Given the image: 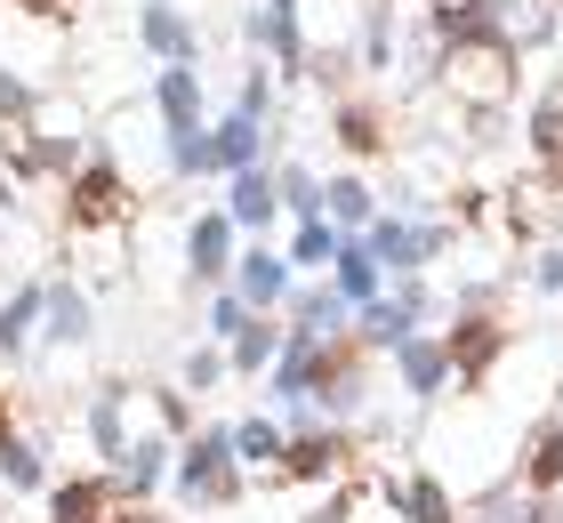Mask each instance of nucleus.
I'll return each mask as SVG.
<instances>
[{
	"mask_svg": "<svg viewBox=\"0 0 563 523\" xmlns=\"http://www.w3.org/2000/svg\"><path fill=\"white\" fill-rule=\"evenodd\" d=\"M48 338H57V347H81L89 338V298L73 291V282H48Z\"/></svg>",
	"mask_w": 563,
	"mask_h": 523,
	"instance_id": "nucleus-15",
	"label": "nucleus"
},
{
	"mask_svg": "<svg viewBox=\"0 0 563 523\" xmlns=\"http://www.w3.org/2000/svg\"><path fill=\"white\" fill-rule=\"evenodd\" d=\"M16 9H33V17H57V9H73V0H16Z\"/></svg>",
	"mask_w": 563,
	"mask_h": 523,
	"instance_id": "nucleus-33",
	"label": "nucleus"
},
{
	"mask_svg": "<svg viewBox=\"0 0 563 523\" xmlns=\"http://www.w3.org/2000/svg\"><path fill=\"white\" fill-rule=\"evenodd\" d=\"M282 451H290V427H274V418H242V427H234V459L242 467H266V476H274Z\"/></svg>",
	"mask_w": 563,
	"mask_h": 523,
	"instance_id": "nucleus-12",
	"label": "nucleus"
},
{
	"mask_svg": "<svg viewBox=\"0 0 563 523\" xmlns=\"http://www.w3.org/2000/svg\"><path fill=\"white\" fill-rule=\"evenodd\" d=\"M0 483H9V491H41V451H33V443H0Z\"/></svg>",
	"mask_w": 563,
	"mask_h": 523,
	"instance_id": "nucleus-26",
	"label": "nucleus"
},
{
	"mask_svg": "<svg viewBox=\"0 0 563 523\" xmlns=\"http://www.w3.org/2000/svg\"><path fill=\"white\" fill-rule=\"evenodd\" d=\"M218 379H225V355H218V347H194V355H186V386H194V395H210Z\"/></svg>",
	"mask_w": 563,
	"mask_h": 523,
	"instance_id": "nucleus-30",
	"label": "nucleus"
},
{
	"mask_svg": "<svg viewBox=\"0 0 563 523\" xmlns=\"http://www.w3.org/2000/svg\"><path fill=\"white\" fill-rule=\"evenodd\" d=\"M443 347H451V371L459 379H483V371H492V362H499V347H507V330L499 323H483V314H475V323H451V338H443Z\"/></svg>",
	"mask_w": 563,
	"mask_h": 523,
	"instance_id": "nucleus-6",
	"label": "nucleus"
},
{
	"mask_svg": "<svg viewBox=\"0 0 563 523\" xmlns=\"http://www.w3.org/2000/svg\"><path fill=\"white\" fill-rule=\"evenodd\" d=\"M113 218H130V186H121V170H81L73 177V226H113Z\"/></svg>",
	"mask_w": 563,
	"mask_h": 523,
	"instance_id": "nucleus-4",
	"label": "nucleus"
},
{
	"mask_svg": "<svg viewBox=\"0 0 563 523\" xmlns=\"http://www.w3.org/2000/svg\"><path fill=\"white\" fill-rule=\"evenodd\" d=\"M234 291H242V306H258V314H266V306H282V298H290V266H282L274 250H250Z\"/></svg>",
	"mask_w": 563,
	"mask_h": 523,
	"instance_id": "nucleus-10",
	"label": "nucleus"
},
{
	"mask_svg": "<svg viewBox=\"0 0 563 523\" xmlns=\"http://www.w3.org/2000/svg\"><path fill=\"white\" fill-rule=\"evenodd\" d=\"M137 33H145V48H162L169 65H194V33L177 24V9H162V0H153V9L137 17Z\"/></svg>",
	"mask_w": 563,
	"mask_h": 523,
	"instance_id": "nucleus-17",
	"label": "nucleus"
},
{
	"mask_svg": "<svg viewBox=\"0 0 563 523\" xmlns=\"http://www.w3.org/2000/svg\"><path fill=\"white\" fill-rule=\"evenodd\" d=\"M282 201H290L298 218H322V186H314L306 170H282Z\"/></svg>",
	"mask_w": 563,
	"mask_h": 523,
	"instance_id": "nucleus-29",
	"label": "nucleus"
},
{
	"mask_svg": "<svg viewBox=\"0 0 563 523\" xmlns=\"http://www.w3.org/2000/svg\"><path fill=\"white\" fill-rule=\"evenodd\" d=\"M346 459H354V443L339 427H298L290 451H282V467H274V483H322V476H339Z\"/></svg>",
	"mask_w": 563,
	"mask_h": 523,
	"instance_id": "nucleus-2",
	"label": "nucleus"
},
{
	"mask_svg": "<svg viewBox=\"0 0 563 523\" xmlns=\"http://www.w3.org/2000/svg\"><path fill=\"white\" fill-rule=\"evenodd\" d=\"M363 242H371V258L387 274H419L434 250H443V226H402V218H371L363 226Z\"/></svg>",
	"mask_w": 563,
	"mask_h": 523,
	"instance_id": "nucleus-3",
	"label": "nucleus"
},
{
	"mask_svg": "<svg viewBox=\"0 0 563 523\" xmlns=\"http://www.w3.org/2000/svg\"><path fill=\"white\" fill-rule=\"evenodd\" d=\"M387 500H395V515H411V523H451V491L434 483V476H411V483H387Z\"/></svg>",
	"mask_w": 563,
	"mask_h": 523,
	"instance_id": "nucleus-13",
	"label": "nucleus"
},
{
	"mask_svg": "<svg viewBox=\"0 0 563 523\" xmlns=\"http://www.w3.org/2000/svg\"><path fill=\"white\" fill-rule=\"evenodd\" d=\"M339 242H346V233L330 226V218H306V226H298V250H290V266H330V258H339Z\"/></svg>",
	"mask_w": 563,
	"mask_h": 523,
	"instance_id": "nucleus-25",
	"label": "nucleus"
},
{
	"mask_svg": "<svg viewBox=\"0 0 563 523\" xmlns=\"http://www.w3.org/2000/svg\"><path fill=\"white\" fill-rule=\"evenodd\" d=\"M210 153H218V170H258V121H250V113H225L218 138H210Z\"/></svg>",
	"mask_w": 563,
	"mask_h": 523,
	"instance_id": "nucleus-16",
	"label": "nucleus"
},
{
	"mask_svg": "<svg viewBox=\"0 0 563 523\" xmlns=\"http://www.w3.org/2000/svg\"><path fill=\"white\" fill-rule=\"evenodd\" d=\"M177 491H186V500H234V491H242L234 427H218V435H194L186 451H177Z\"/></svg>",
	"mask_w": 563,
	"mask_h": 523,
	"instance_id": "nucleus-1",
	"label": "nucleus"
},
{
	"mask_svg": "<svg viewBox=\"0 0 563 523\" xmlns=\"http://www.w3.org/2000/svg\"><path fill=\"white\" fill-rule=\"evenodd\" d=\"M250 314H258V306H242V291H225V298L210 306V330H218V338H234V330L250 323Z\"/></svg>",
	"mask_w": 563,
	"mask_h": 523,
	"instance_id": "nucleus-31",
	"label": "nucleus"
},
{
	"mask_svg": "<svg viewBox=\"0 0 563 523\" xmlns=\"http://www.w3.org/2000/svg\"><path fill=\"white\" fill-rule=\"evenodd\" d=\"M395 371H402V386H411V395L427 403V395H443V379H451V347H443V338H402V347H395Z\"/></svg>",
	"mask_w": 563,
	"mask_h": 523,
	"instance_id": "nucleus-5",
	"label": "nucleus"
},
{
	"mask_svg": "<svg viewBox=\"0 0 563 523\" xmlns=\"http://www.w3.org/2000/svg\"><path fill=\"white\" fill-rule=\"evenodd\" d=\"M106 523H153V515H130V508H121V515H106Z\"/></svg>",
	"mask_w": 563,
	"mask_h": 523,
	"instance_id": "nucleus-35",
	"label": "nucleus"
},
{
	"mask_svg": "<svg viewBox=\"0 0 563 523\" xmlns=\"http://www.w3.org/2000/svg\"><path fill=\"white\" fill-rule=\"evenodd\" d=\"M378 274H387V266L371 258V242H339V291H346L354 306L378 298Z\"/></svg>",
	"mask_w": 563,
	"mask_h": 523,
	"instance_id": "nucleus-18",
	"label": "nucleus"
},
{
	"mask_svg": "<svg viewBox=\"0 0 563 523\" xmlns=\"http://www.w3.org/2000/svg\"><path fill=\"white\" fill-rule=\"evenodd\" d=\"M162 121H169V138H194V129H201V81H194V65H162Z\"/></svg>",
	"mask_w": 563,
	"mask_h": 523,
	"instance_id": "nucleus-9",
	"label": "nucleus"
},
{
	"mask_svg": "<svg viewBox=\"0 0 563 523\" xmlns=\"http://www.w3.org/2000/svg\"><path fill=\"white\" fill-rule=\"evenodd\" d=\"M339 145H346V153H378V145H387L371 105H346V113H339Z\"/></svg>",
	"mask_w": 563,
	"mask_h": 523,
	"instance_id": "nucleus-27",
	"label": "nucleus"
},
{
	"mask_svg": "<svg viewBox=\"0 0 563 523\" xmlns=\"http://www.w3.org/2000/svg\"><path fill=\"white\" fill-rule=\"evenodd\" d=\"M523 491H540V500H555V491H563V427H548L540 443H531V467H523Z\"/></svg>",
	"mask_w": 563,
	"mask_h": 523,
	"instance_id": "nucleus-20",
	"label": "nucleus"
},
{
	"mask_svg": "<svg viewBox=\"0 0 563 523\" xmlns=\"http://www.w3.org/2000/svg\"><path fill=\"white\" fill-rule=\"evenodd\" d=\"M162 467H169V443H162V435L130 443V459H121V491H137V500H145V491L162 483Z\"/></svg>",
	"mask_w": 563,
	"mask_h": 523,
	"instance_id": "nucleus-21",
	"label": "nucleus"
},
{
	"mask_svg": "<svg viewBox=\"0 0 563 523\" xmlns=\"http://www.w3.org/2000/svg\"><path fill=\"white\" fill-rule=\"evenodd\" d=\"M274 201H282V177H266V170H234L225 218H234V226H266V218H274Z\"/></svg>",
	"mask_w": 563,
	"mask_h": 523,
	"instance_id": "nucleus-11",
	"label": "nucleus"
},
{
	"mask_svg": "<svg viewBox=\"0 0 563 523\" xmlns=\"http://www.w3.org/2000/svg\"><path fill=\"white\" fill-rule=\"evenodd\" d=\"M0 443H9V386H0Z\"/></svg>",
	"mask_w": 563,
	"mask_h": 523,
	"instance_id": "nucleus-34",
	"label": "nucleus"
},
{
	"mask_svg": "<svg viewBox=\"0 0 563 523\" xmlns=\"http://www.w3.org/2000/svg\"><path fill=\"white\" fill-rule=\"evenodd\" d=\"M531 282H540V291L555 298V291H563V250H540V266H531Z\"/></svg>",
	"mask_w": 563,
	"mask_h": 523,
	"instance_id": "nucleus-32",
	"label": "nucleus"
},
{
	"mask_svg": "<svg viewBox=\"0 0 563 523\" xmlns=\"http://www.w3.org/2000/svg\"><path fill=\"white\" fill-rule=\"evenodd\" d=\"M121 395H130V386H97V411H89V435H97V451H106L113 467L130 459V427H121Z\"/></svg>",
	"mask_w": 563,
	"mask_h": 523,
	"instance_id": "nucleus-14",
	"label": "nucleus"
},
{
	"mask_svg": "<svg viewBox=\"0 0 563 523\" xmlns=\"http://www.w3.org/2000/svg\"><path fill=\"white\" fill-rule=\"evenodd\" d=\"M475 523H548V500L540 491H507V500H492Z\"/></svg>",
	"mask_w": 563,
	"mask_h": 523,
	"instance_id": "nucleus-28",
	"label": "nucleus"
},
{
	"mask_svg": "<svg viewBox=\"0 0 563 523\" xmlns=\"http://www.w3.org/2000/svg\"><path fill=\"white\" fill-rule=\"evenodd\" d=\"M113 500H121V483H97V476L57 483V491H48V523H106Z\"/></svg>",
	"mask_w": 563,
	"mask_h": 523,
	"instance_id": "nucleus-8",
	"label": "nucleus"
},
{
	"mask_svg": "<svg viewBox=\"0 0 563 523\" xmlns=\"http://www.w3.org/2000/svg\"><path fill=\"white\" fill-rule=\"evenodd\" d=\"M274 355H282V330H274V323H258V314H250V323L234 330V371H266Z\"/></svg>",
	"mask_w": 563,
	"mask_h": 523,
	"instance_id": "nucleus-23",
	"label": "nucleus"
},
{
	"mask_svg": "<svg viewBox=\"0 0 563 523\" xmlns=\"http://www.w3.org/2000/svg\"><path fill=\"white\" fill-rule=\"evenodd\" d=\"M531 153H540V162L563 177V89L540 105V113H531Z\"/></svg>",
	"mask_w": 563,
	"mask_h": 523,
	"instance_id": "nucleus-24",
	"label": "nucleus"
},
{
	"mask_svg": "<svg viewBox=\"0 0 563 523\" xmlns=\"http://www.w3.org/2000/svg\"><path fill=\"white\" fill-rule=\"evenodd\" d=\"M186 258H194V274H201V282H218L225 266H234V218H225V209L194 218V233H186Z\"/></svg>",
	"mask_w": 563,
	"mask_h": 523,
	"instance_id": "nucleus-7",
	"label": "nucleus"
},
{
	"mask_svg": "<svg viewBox=\"0 0 563 523\" xmlns=\"http://www.w3.org/2000/svg\"><path fill=\"white\" fill-rule=\"evenodd\" d=\"M41 314H48V291H41V282H33V291H16L9 306H0V355H16L24 338H33Z\"/></svg>",
	"mask_w": 563,
	"mask_h": 523,
	"instance_id": "nucleus-19",
	"label": "nucleus"
},
{
	"mask_svg": "<svg viewBox=\"0 0 563 523\" xmlns=\"http://www.w3.org/2000/svg\"><path fill=\"white\" fill-rule=\"evenodd\" d=\"M322 218L371 226V186H363V177H330V186H322Z\"/></svg>",
	"mask_w": 563,
	"mask_h": 523,
	"instance_id": "nucleus-22",
	"label": "nucleus"
}]
</instances>
